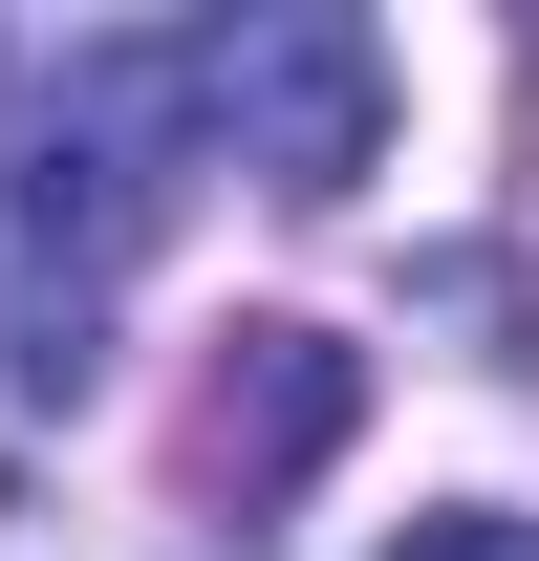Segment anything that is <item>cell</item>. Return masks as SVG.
Wrapping results in <instances>:
<instances>
[{
    "label": "cell",
    "instance_id": "1",
    "mask_svg": "<svg viewBox=\"0 0 539 561\" xmlns=\"http://www.w3.org/2000/svg\"><path fill=\"white\" fill-rule=\"evenodd\" d=\"M173 130H195V87H173V44H87L44 108H22V151H0V324H22V389H87V302H108V260L151 238V195H173Z\"/></svg>",
    "mask_w": 539,
    "mask_h": 561
},
{
    "label": "cell",
    "instance_id": "2",
    "mask_svg": "<svg viewBox=\"0 0 539 561\" xmlns=\"http://www.w3.org/2000/svg\"><path fill=\"white\" fill-rule=\"evenodd\" d=\"M195 87V130L260 173V195H345L367 151H389V44L345 22V0H260V22H195L173 44Z\"/></svg>",
    "mask_w": 539,
    "mask_h": 561
},
{
    "label": "cell",
    "instance_id": "3",
    "mask_svg": "<svg viewBox=\"0 0 539 561\" xmlns=\"http://www.w3.org/2000/svg\"><path fill=\"white\" fill-rule=\"evenodd\" d=\"M345 411H367V367H345L324 324H238V346L195 367V411H173V496H195L216 540H260L280 496L345 454Z\"/></svg>",
    "mask_w": 539,
    "mask_h": 561
},
{
    "label": "cell",
    "instance_id": "4",
    "mask_svg": "<svg viewBox=\"0 0 539 561\" xmlns=\"http://www.w3.org/2000/svg\"><path fill=\"white\" fill-rule=\"evenodd\" d=\"M389 561H539V518H496V496H432V518H410Z\"/></svg>",
    "mask_w": 539,
    "mask_h": 561
}]
</instances>
